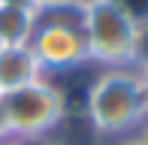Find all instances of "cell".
<instances>
[{
  "label": "cell",
  "instance_id": "cell-9",
  "mask_svg": "<svg viewBox=\"0 0 148 145\" xmlns=\"http://www.w3.org/2000/svg\"><path fill=\"white\" fill-rule=\"evenodd\" d=\"M115 145H148V142H145V139H142V136H139V133H136V136H124V139H118Z\"/></svg>",
  "mask_w": 148,
  "mask_h": 145
},
{
  "label": "cell",
  "instance_id": "cell-6",
  "mask_svg": "<svg viewBox=\"0 0 148 145\" xmlns=\"http://www.w3.org/2000/svg\"><path fill=\"white\" fill-rule=\"evenodd\" d=\"M109 3L115 6L127 21H133L136 27H145L148 24V0H109Z\"/></svg>",
  "mask_w": 148,
  "mask_h": 145
},
{
  "label": "cell",
  "instance_id": "cell-11",
  "mask_svg": "<svg viewBox=\"0 0 148 145\" xmlns=\"http://www.w3.org/2000/svg\"><path fill=\"white\" fill-rule=\"evenodd\" d=\"M0 145H39V142H33V139H15V136H9V139L0 142Z\"/></svg>",
  "mask_w": 148,
  "mask_h": 145
},
{
  "label": "cell",
  "instance_id": "cell-7",
  "mask_svg": "<svg viewBox=\"0 0 148 145\" xmlns=\"http://www.w3.org/2000/svg\"><path fill=\"white\" fill-rule=\"evenodd\" d=\"M148 64V24L139 27V45H136V67Z\"/></svg>",
  "mask_w": 148,
  "mask_h": 145
},
{
  "label": "cell",
  "instance_id": "cell-5",
  "mask_svg": "<svg viewBox=\"0 0 148 145\" xmlns=\"http://www.w3.org/2000/svg\"><path fill=\"white\" fill-rule=\"evenodd\" d=\"M42 79L30 45H0V94Z\"/></svg>",
  "mask_w": 148,
  "mask_h": 145
},
{
  "label": "cell",
  "instance_id": "cell-10",
  "mask_svg": "<svg viewBox=\"0 0 148 145\" xmlns=\"http://www.w3.org/2000/svg\"><path fill=\"white\" fill-rule=\"evenodd\" d=\"M139 76H142V88H145V103H148V64H139Z\"/></svg>",
  "mask_w": 148,
  "mask_h": 145
},
{
  "label": "cell",
  "instance_id": "cell-3",
  "mask_svg": "<svg viewBox=\"0 0 148 145\" xmlns=\"http://www.w3.org/2000/svg\"><path fill=\"white\" fill-rule=\"evenodd\" d=\"M0 106H3L6 124H9V136L39 142L42 136L60 127L66 115V97L55 82L42 76L24 88L0 94Z\"/></svg>",
  "mask_w": 148,
  "mask_h": 145
},
{
  "label": "cell",
  "instance_id": "cell-4",
  "mask_svg": "<svg viewBox=\"0 0 148 145\" xmlns=\"http://www.w3.org/2000/svg\"><path fill=\"white\" fill-rule=\"evenodd\" d=\"M39 21V0H0V45H27Z\"/></svg>",
  "mask_w": 148,
  "mask_h": 145
},
{
  "label": "cell",
  "instance_id": "cell-12",
  "mask_svg": "<svg viewBox=\"0 0 148 145\" xmlns=\"http://www.w3.org/2000/svg\"><path fill=\"white\" fill-rule=\"evenodd\" d=\"M139 136H142V139L148 142V121H145V127H142V130H139Z\"/></svg>",
  "mask_w": 148,
  "mask_h": 145
},
{
  "label": "cell",
  "instance_id": "cell-2",
  "mask_svg": "<svg viewBox=\"0 0 148 145\" xmlns=\"http://www.w3.org/2000/svg\"><path fill=\"white\" fill-rule=\"evenodd\" d=\"M82 34L91 64H100L103 70L136 67L139 27L109 0H82Z\"/></svg>",
  "mask_w": 148,
  "mask_h": 145
},
{
  "label": "cell",
  "instance_id": "cell-8",
  "mask_svg": "<svg viewBox=\"0 0 148 145\" xmlns=\"http://www.w3.org/2000/svg\"><path fill=\"white\" fill-rule=\"evenodd\" d=\"M9 139V124H6V115H3V106H0V142Z\"/></svg>",
  "mask_w": 148,
  "mask_h": 145
},
{
  "label": "cell",
  "instance_id": "cell-1",
  "mask_svg": "<svg viewBox=\"0 0 148 145\" xmlns=\"http://www.w3.org/2000/svg\"><path fill=\"white\" fill-rule=\"evenodd\" d=\"M85 121L100 136H136L148 121L139 67L103 70L85 91Z\"/></svg>",
  "mask_w": 148,
  "mask_h": 145
}]
</instances>
